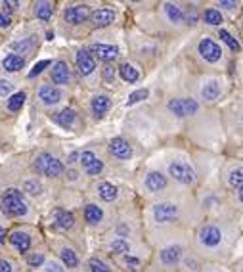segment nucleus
<instances>
[{"instance_id":"nucleus-1","label":"nucleus","mask_w":243,"mask_h":272,"mask_svg":"<svg viewBox=\"0 0 243 272\" xmlns=\"http://www.w3.org/2000/svg\"><path fill=\"white\" fill-rule=\"evenodd\" d=\"M0 207H2V213L4 215H10V217H23L27 215V204L23 200V194L16 188H10L2 194V200H0Z\"/></svg>"},{"instance_id":"nucleus-2","label":"nucleus","mask_w":243,"mask_h":272,"mask_svg":"<svg viewBox=\"0 0 243 272\" xmlns=\"http://www.w3.org/2000/svg\"><path fill=\"white\" fill-rule=\"evenodd\" d=\"M35 167L44 177H60L64 173V163L52 154H41L35 161Z\"/></svg>"},{"instance_id":"nucleus-3","label":"nucleus","mask_w":243,"mask_h":272,"mask_svg":"<svg viewBox=\"0 0 243 272\" xmlns=\"http://www.w3.org/2000/svg\"><path fill=\"white\" fill-rule=\"evenodd\" d=\"M169 175L182 184H194L196 182V171L186 161H173L169 165Z\"/></svg>"},{"instance_id":"nucleus-4","label":"nucleus","mask_w":243,"mask_h":272,"mask_svg":"<svg viewBox=\"0 0 243 272\" xmlns=\"http://www.w3.org/2000/svg\"><path fill=\"white\" fill-rule=\"evenodd\" d=\"M169 112L177 117H188L199 112V104L192 98H175L169 102Z\"/></svg>"},{"instance_id":"nucleus-5","label":"nucleus","mask_w":243,"mask_h":272,"mask_svg":"<svg viewBox=\"0 0 243 272\" xmlns=\"http://www.w3.org/2000/svg\"><path fill=\"white\" fill-rule=\"evenodd\" d=\"M198 48H199L201 58H203L205 62H209V64H217L222 58L221 46L217 45L213 39H201V43H199Z\"/></svg>"},{"instance_id":"nucleus-6","label":"nucleus","mask_w":243,"mask_h":272,"mask_svg":"<svg viewBox=\"0 0 243 272\" xmlns=\"http://www.w3.org/2000/svg\"><path fill=\"white\" fill-rule=\"evenodd\" d=\"M199 242L205 248H219L222 242V232L217 227H213V225H207L199 232Z\"/></svg>"},{"instance_id":"nucleus-7","label":"nucleus","mask_w":243,"mask_h":272,"mask_svg":"<svg viewBox=\"0 0 243 272\" xmlns=\"http://www.w3.org/2000/svg\"><path fill=\"white\" fill-rule=\"evenodd\" d=\"M154 217L157 223H171L178 217V207L175 204L163 202L154 207Z\"/></svg>"},{"instance_id":"nucleus-8","label":"nucleus","mask_w":243,"mask_h":272,"mask_svg":"<svg viewBox=\"0 0 243 272\" xmlns=\"http://www.w3.org/2000/svg\"><path fill=\"white\" fill-rule=\"evenodd\" d=\"M79 159H81L83 169L87 171V175H90V177H98V175L104 171V163L96 158L92 152H83V154H79Z\"/></svg>"},{"instance_id":"nucleus-9","label":"nucleus","mask_w":243,"mask_h":272,"mask_svg":"<svg viewBox=\"0 0 243 272\" xmlns=\"http://www.w3.org/2000/svg\"><path fill=\"white\" fill-rule=\"evenodd\" d=\"M110 152L113 158L117 159H131L133 158V148L127 140L123 138H113L110 142Z\"/></svg>"},{"instance_id":"nucleus-10","label":"nucleus","mask_w":243,"mask_h":272,"mask_svg":"<svg viewBox=\"0 0 243 272\" xmlns=\"http://www.w3.org/2000/svg\"><path fill=\"white\" fill-rule=\"evenodd\" d=\"M39 98H41V102L46 104V106H56L58 102H62L64 94H62L60 89H56L52 85H44V87L39 89Z\"/></svg>"},{"instance_id":"nucleus-11","label":"nucleus","mask_w":243,"mask_h":272,"mask_svg":"<svg viewBox=\"0 0 243 272\" xmlns=\"http://www.w3.org/2000/svg\"><path fill=\"white\" fill-rule=\"evenodd\" d=\"M90 18V8L88 6H71L66 10V20L73 25H79V23H85Z\"/></svg>"},{"instance_id":"nucleus-12","label":"nucleus","mask_w":243,"mask_h":272,"mask_svg":"<svg viewBox=\"0 0 243 272\" xmlns=\"http://www.w3.org/2000/svg\"><path fill=\"white\" fill-rule=\"evenodd\" d=\"M77 68H79V73L81 75H92L94 69H96V62L92 58V54L87 52V50H79L77 52Z\"/></svg>"},{"instance_id":"nucleus-13","label":"nucleus","mask_w":243,"mask_h":272,"mask_svg":"<svg viewBox=\"0 0 243 272\" xmlns=\"http://www.w3.org/2000/svg\"><path fill=\"white\" fill-rule=\"evenodd\" d=\"M221 92H222L221 81L211 79V81H207V83L201 87V98L207 100V102H215V100L221 96Z\"/></svg>"},{"instance_id":"nucleus-14","label":"nucleus","mask_w":243,"mask_h":272,"mask_svg":"<svg viewBox=\"0 0 243 272\" xmlns=\"http://www.w3.org/2000/svg\"><path fill=\"white\" fill-rule=\"evenodd\" d=\"M71 79V73H69V66L66 62H56L54 68H52V81L56 85H67Z\"/></svg>"},{"instance_id":"nucleus-15","label":"nucleus","mask_w":243,"mask_h":272,"mask_svg":"<svg viewBox=\"0 0 243 272\" xmlns=\"http://www.w3.org/2000/svg\"><path fill=\"white\" fill-rule=\"evenodd\" d=\"M90 18H92L94 25L106 27V25L113 23V20H115V10H111V8H100L94 14H90Z\"/></svg>"},{"instance_id":"nucleus-16","label":"nucleus","mask_w":243,"mask_h":272,"mask_svg":"<svg viewBox=\"0 0 243 272\" xmlns=\"http://www.w3.org/2000/svg\"><path fill=\"white\" fill-rule=\"evenodd\" d=\"M92 54H96L104 62H111V60H115L119 56V48L111 45H94L92 46Z\"/></svg>"},{"instance_id":"nucleus-17","label":"nucleus","mask_w":243,"mask_h":272,"mask_svg":"<svg viewBox=\"0 0 243 272\" xmlns=\"http://www.w3.org/2000/svg\"><path fill=\"white\" fill-rule=\"evenodd\" d=\"M146 188L150 190V192H161V190H165L167 188V179L161 175V173H150L148 177H146Z\"/></svg>"},{"instance_id":"nucleus-18","label":"nucleus","mask_w":243,"mask_h":272,"mask_svg":"<svg viewBox=\"0 0 243 272\" xmlns=\"http://www.w3.org/2000/svg\"><path fill=\"white\" fill-rule=\"evenodd\" d=\"M110 106H111V100L108 96H104V94L92 98V112H94L96 117H104V115L108 113Z\"/></svg>"},{"instance_id":"nucleus-19","label":"nucleus","mask_w":243,"mask_h":272,"mask_svg":"<svg viewBox=\"0 0 243 272\" xmlns=\"http://www.w3.org/2000/svg\"><path fill=\"white\" fill-rule=\"evenodd\" d=\"M10 242H12V246H16L22 253H25L31 248V238H29L27 232H14V234H10Z\"/></svg>"},{"instance_id":"nucleus-20","label":"nucleus","mask_w":243,"mask_h":272,"mask_svg":"<svg viewBox=\"0 0 243 272\" xmlns=\"http://www.w3.org/2000/svg\"><path fill=\"white\" fill-rule=\"evenodd\" d=\"M180 257H182V248H178V246H171V248L161 251V261L165 265H177Z\"/></svg>"},{"instance_id":"nucleus-21","label":"nucleus","mask_w":243,"mask_h":272,"mask_svg":"<svg viewBox=\"0 0 243 272\" xmlns=\"http://www.w3.org/2000/svg\"><path fill=\"white\" fill-rule=\"evenodd\" d=\"M85 219H87V223H90V225L102 223V219H104L102 207H98L96 204H88L87 205V209H85Z\"/></svg>"},{"instance_id":"nucleus-22","label":"nucleus","mask_w":243,"mask_h":272,"mask_svg":"<svg viewBox=\"0 0 243 272\" xmlns=\"http://www.w3.org/2000/svg\"><path fill=\"white\" fill-rule=\"evenodd\" d=\"M2 66H4L6 71L16 73V71H20V69L25 66V60H23L22 56H18V54H8V56L4 58V62H2Z\"/></svg>"},{"instance_id":"nucleus-23","label":"nucleus","mask_w":243,"mask_h":272,"mask_svg":"<svg viewBox=\"0 0 243 272\" xmlns=\"http://www.w3.org/2000/svg\"><path fill=\"white\" fill-rule=\"evenodd\" d=\"M165 12H167V18L169 22L175 23V25H180L184 22V12L178 4H165Z\"/></svg>"},{"instance_id":"nucleus-24","label":"nucleus","mask_w":243,"mask_h":272,"mask_svg":"<svg viewBox=\"0 0 243 272\" xmlns=\"http://www.w3.org/2000/svg\"><path fill=\"white\" fill-rule=\"evenodd\" d=\"M98 196L104 200V202H113L117 198V188L110 184V182H102L98 186Z\"/></svg>"},{"instance_id":"nucleus-25","label":"nucleus","mask_w":243,"mask_h":272,"mask_svg":"<svg viewBox=\"0 0 243 272\" xmlns=\"http://www.w3.org/2000/svg\"><path fill=\"white\" fill-rule=\"evenodd\" d=\"M75 119H77V115H75L73 110H64V112H60V113L56 115L58 125H62L64 129H69V127L75 123Z\"/></svg>"},{"instance_id":"nucleus-26","label":"nucleus","mask_w":243,"mask_h":272,"mask_svg":"<svg viewBox=\"0 0 243 272\" xmlns=\"http://www.w3.org/2000/svg\"><path fill=\"white\" fill-rule=\"evenodd\" d=\"M56 223H58V227L60 228H71L75 225V217H73V213H69V211H58L56 213Z\"/></svg>"},{"instance_id":"nucleus-27","label":"nucleus","mask_w":243,"mask_h":272,"mask_svg":"<svg viewBox=\"0 0 243 272\" xmlns=\"http://www.w3.org/2000/svg\"><path fill=\"white\" fill-rule=\"evenodd\" d=\"M35 12H37V18H41V20L48 22V20L52 18V12H54V8H52V2H37V6H35Z\"/></svg>"},{"instance_id":"nucleus-28","label":"nucleus","mask_w":243,"mask_h":272,"mask_svg":"<svg viewBox=\"0 0 243 272\" xmlns=\"http://www.w3.org/2000/svg\"><path fill=\"white\" fill-rule=\"evenodd\" d=\"M119 73H121V77L127 81V83H136L138 79H140V73L133 68V66H129V64H125V66H121L119 69Z\"/></svg>"},{"instance_id":"nucleus-29","label":"nucleus","mask_w":243,"mask_h":272,"mask_svg":"<svg viewBox=\"0 0 243 272\" xmlns=\"http://www.w3.org/2000/svg\"><path fill=\"white\" fill-rule=\"evenodd\" d=\"M62 261H64V265H66L67 269H75V267L79 265V259H77L75 251L69 249V248H64V249H62Z\"/></svg>"},{"instance_id":"nucleus-30","label":"nucleus","mask_w":243,"mask_h":272,"mask_svg":"<svg viewBox=\"0 0 243 272\" xmlns=\"http://www.w3.org/2000/svg\"><path fill=\"white\" fill-rule=\"evenodd\" d=\"M203 20H205L207 25H221L222 23V14L219 12V10H215V8H209V10H205Z\"/></svg>"},{"instance_id":"nucleus-31","label":"nucleus","mask_w":243,"mask_h":272,"mask_svg":"<svg viewBox=\"0 0 243 272\" xmlns=\"http://www.w3.org/2000/svg\"><path fill=\"white\" fill-rule=\"evenodd\" d=\"M23 104H25V94H23V92L12 94L10 100H8V110H10V112H20Z\"/></svg>"},{"instance_id":"nucleus-32","label":"nucleus","mask_w":243,"mask_h":272,"mask_svg":"<svg viewBox=\"0 0 243 272\" xmlns=\"http://www.w3.org/2000/svg\"><path fill=\"white\" fill-rule=\"evenodd\" d=\"M110 249L117 255H125V253H129V242H125L123 238H117L110 244Z\"/></svg>"},{"instance_id":"nucleus-33","label":"nucleus","mask_w":243,"mask_h":272,"mask_svg":"<svg viewBox=\"0 0 243 272\" xmlns=\"http://www.w3.org/2000/svg\"><path fill=\"white\" fill-rule=\"evenodd\" d=\"M228 181H230V184H232V186H234L238 192H242V186H243L242 169H240V167H238V169H234V171L230 173V179H228Z\"/></svg>"},{"instance_id":"nucleus-34","label":"nucleus","mask_w":243,"mask_h":272,"mask_svg":"<svg viewBox=\"0 0 243 272\" xmlns=\"http://www.w3.org/2000/svg\"><path fill=\"white\" fill-rule=\"evenodd\" d=\"M219 35H221L222 41H224L226 45L230 46V50H234V52H240V43H238V41H236V39H234V37H232V35H230L228 31L221 29V33H219Z\"/></svg>"},{"instance_id":"nucleus-35","label":"nucleus","mask_w":243,"mask_h":272,"mask_svg":"<svg viewBox=\"0 0 243 272\" xmlns=\"http://www.w3.org/2000/svg\"><path fill=\"white\" fill-rule=\"evenodd\" d=\"M88 265H90V271L92 272H111L110 267H108L102 259H96V257H94V259H90Z\"/></svg>"},{"instance_id":"nucleus-36","label":"nucleus","mask_w":243,"mask_h":272,"mask_svg":"<svg viewBox=\"0 0 243 272\" xmlns=\"http://www.w3.org/2000/svg\"><path fill=\"white\" fill-rule=\"evenodd\" d=\"M148 89H140V91H136V92H133L131 96H129V106H133V104H138L140 100H146L148 98Z\"/></svg>"},{"instance_id":"nucleus-37","label":"nucleus","mask_w":243,"mask_h":272,"mask_svg":"<svg viewBox=\"0 0 243 272\" xmlns=\"http://www.w3.org/2000/svg\"><path fill=\"white\" fill-rule=\"evenodd\" d=\"M25 192L31 194V196H37V194L43 192V186L37 181H29V182H25Z\"/></svg>"},{"instance_id":"nucleus-38","label":"nucleus","mask_w":243,"mask_h":272,"mask_svg":"<svg viewBox=\"0 0 243 272\" xmlns=\"http://www.w3.org/2000/svg\"><path fill=\"white\" fill-rule=\"evenodd\" d=\"M27 263H29L31 267H41V265L44 263V255H43V253H33V255H29Z\"/></svg>"},{"instance_id":"nucleus-39","label":"nucleus","mask_w":243,"mask_h":272,"mask_svg":"<svg viewBox=\"0 0 243 272\" xmlns=\"http://www.w3.org/2000/svg\"><path fill=\"white\" fill-rule=\"evenodd\" d=\"M14 91V85L10 83V81H4V79H0V96H8L10 92Z\"/></svg>"},{"instance_id":"nucleus-40","label":"nucleus","mask_w":243,"mask_h":272,"mask_svg":"<svg viewBox=\"0 0 243 272\" xmlns=\"http://www.w3.org/2000/svg\"><path fill=\"white\" fill-rule=\"evenodd\" d=\"M102 75H104V79H106L108 83H113V81H115V75H117V73H115V69L111 68V66H106V68L102 69Z\"/></svg>"},{"instance_id":"nucleus-41","label":"nucleus","mask_w":243,"mask_h":272,"mask_svg":"<svg viewBox=\"0 0 243 272\" xmlns=\"http://www.w3.org/2000/svg\"><path fill=\"white\" fill-rule=\"evenodd\" d=\"M48 66H50V62H48V60H43V62H39V64H37V66L33 68V71L29 73V77H35V75H39V73H43V69L48 68Z\"/></svg>"},{"instance_id":"nucleus-42","label":"nucleus","mask_w":243,"mask_h":272,"mask_svg":"<svg viewBox=\"0 0 243 272\" xmlns=\"http://www.w3.org/2000/svg\"><path fill=\"white\" fill-rule=\"evenodd\" d=\"M46 272H66V271L62 269V265H60V263L50 261V263H46Z\"/></svg>"},{"instance_id":"nucleus-43","label":"nucleus","mask_w":243,"mask_h":272,"mask_svg":"<svg viewBox=\"0 0 243 272\" xmlns=\"http://www.w3.org/2000/svg\"><path fill=\"white\" fill-rule=\"evenodd\" d=\"M10 23H12L10 16L6 12H0V27H10Z\"/></svg>"},{"instance_id":"nucleus-44","label":"nucleus","mask_w":243,"mask_h":272,"mask_svg":"<svg viewBox=\"0 0 243 272\" xmlns=\"http://www.w3.org/2000/svg\"><path fill=\"white\" fill-rule=\"evenodd\" d=\"M0 272H12V263L6 259H0Z\"/></svg>"},{"instance_id":"nucleus-45","label":"nucleus","mask_w":243,"mask_h":272,"mask_svg":"<svg viewBox=\"0 0 243 272\" xmlns=\"http://www.w3.org/2000/svg\"><path fill=\"white\" fill-rule=\"evenodd\" d=\"M14 48H16V50H22V52H25V50H29V48H31V41H23V43H16V45H14Z\"/></svg>"},{"instance_id":"nucleus-46","label":"nucleus","mask_w":243,"mask_h":272,"mask_svg":"<svg viewBox=\"0 0 243 272\" xmlns=\"http://www.w3.org/2000/svg\"><path fill=\"white\" fill-rule=\"evenodd\" d=\"M125 265H127V267H133V269H138L140 261H138V259H134V257H125Z\"/></svg>"},{"instance_id":"nucleus-47","label":"nucleus","mask_w":243,"mask_h":272,"mask_svg":"<svg viewBox=\"0 0 243 272\" xmlns=\"http://www.w3.org/2000/svg\"><path fill=\"white\" fill-rule=\"evenodd\" d=\"M219 6H222V8H228V10L238 8V4H236V2H219Z\"/></svg>"},{"instance_id":"nucleus-48","label":"nucleus","mask_w":243,"mask_h":272,"mask_svg":"<svg viewBox=\"0 0 243 272\" xmlns=\"http://www.w3.org/2000/svg\"><path fill=\"white\" fill-rule=\"evenodd\" d=\"M20 6V2H4V8H8V10H16Z\"/></svg>"},{"instance_id":"nucleus-49","label":"nucleus","mask_w":243,"mask_h":272,"mask_svg":"<svg viewBox=\"0 0 243 272\" xmlns=\"http://www.w3.org/2000/svg\"><path fill=\"white\" fill-rule=\"evenodd\" d=\"M4 238H6V232H4V228L0 227V244L4 242Z\"/></svg>"},{"instance_id":"nucleus-50","label":"nucleus","mask_w":243,"mask_h":272,"mask_svg":"<svg viewBox=\"0 0 243 272\" xmlns=\"http://www.w3.org/2000/svg\"><path fill=\"white\" fill-rule=\"evenodd\" d=\"M69 179H71V181H75V179H77V173H75V171H71V173H69Z\"/></svg>"},{"instance_id":"nucleus-51","label":"nucleus","mask_w":243,"mask_h":272,"mask_svg":"<svg viewBox=\"0 0 243 272\" xmlns=\"http://www.w3.org/2000/svg\"><path fill=\"white\" fill-rule=\"evenodd\" d=\"M79 158V154H73V156H71V158H69V163H75V159Z\"/></svg>"}]
</instances>
